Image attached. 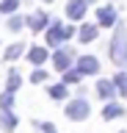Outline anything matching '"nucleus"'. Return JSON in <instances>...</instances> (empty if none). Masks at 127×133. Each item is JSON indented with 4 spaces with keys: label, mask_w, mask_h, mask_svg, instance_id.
<instances>
[{
    "label": "nucleus",
    "mask_w": 127,
    "mask_h": 133,
    "mask_svg": "<svg viewBox=\"0 0 127 133\" xmlns=\"http://www.w3.org/2000/svg\"><path fill=\"white\" fill-rule=\"evenodd\" d=\"M50 17L44 14V11H33V14L28 17V28H31V31L33 33H42V31H47V28H50Z\"/></svg>",
    "instance_id": "nucleus-6"
},
{
    "label": "nucleus",
    "mask_w": 127,
    "mask_h": 133,
    "mask_svg": "<svg viewBox=\"0 0 127 133\" xmlns=\"http://www.w3.org/2000/svg\"><path fill=\"white\" fill-rule=\"evenodd\" d=\"M42 3H53V0H42Z\"/></svg>",
    "instance_id": "nucleus-25"
},
{
    "label": "nucleus",
    "mask_w": 127,
    "mask_h": 133,
    "mask_svg": "<svg viewBox=\"0 0 127 133\" xmlns=\"http://www.w3.org/2000/svg\"><path fill=\"white\" fill-rule=\"evenodd\" d=\"M64 36H66V42L75 36V25H64Z\"/></svg>",
    "instance_id": "nucleus-24"
},
{
    "label": "nucleus",
    "mask_w": 127,
    "mask_h": 133,
    "mask_svg": "<svg viewBox=\"0 0 127 133\" xmlns=\"http://www.w3.org/2000/svg\"><path fill=\"white\" fill-rule=\"evenodd\" d=\"M80 78H86V75L80 72L77 66H72V69H66V72H64V83H66V86H75V83H80Z\"/></svg>",
    "instance_id": "nucleus-16"
},
{
    "label": "nucleus",
    "mask_w": 127,
    "mask_h": 133,
    "mask_svg": "<svg viewBox=\"0 0 127 133\" xmlns=\"http://www.w3.org/2000/svg\"><path fill=\"white\" fill-rule=\"evenodd\" d=\"M19 0H0V14H17Z\"/></svg>",
    "instance_id": "nucleus-20"
},
{
    "label": "nucleus",
    "mask_w": 127,
    "mask_h": 133,
    "mask_svg": "<svg viewBox=\"0 0 127 133\" xmlns=\"http://www.w3.org/2000/svg\"><path fill=\"white\" fill-rule=\"evenodd\" d=\"M100 28H102L100 22H97V25H91V22H86L83 28H80V33H77V36H80V42H83V44H91V42L97 39V36H100Z\"/></svg>",
    "instance_id": "nucleus-10"
},
{
    "label": "nucleus",
    "mask_w": 127,
    "mask_h": 133,
    "mask_svg": "<svg viewBox=\"0 0 127 133\" xmlns=\"http://www.w3.org/2000/svg\"><path fill=\"white\" fill-rule=\"evenodd\" d=\"M61 42H66V36H64V22L53 19L50 28L44 31V44H47V47H58Z\"/></svg>",
    "instance_id": "nucleus-4"
},
{
    "label": "nucleus",
    "mask_w": 127,
    "mask_h": 133,
    "mask_svg": "<svg viewBox=\"0 0 127 133\" xmlns=\"http://www.w3.org/2000/svg\"><path fill=\"white\" fill-rule=\"evenodd\" d=\"M22 53H25V44H22V42H14V44H9V47H6L3 58H6V61H14V58H19Z\"/></svg>",
    "instance_id": "nucleus-15"
},
{
    "label": "nucleus",
    "mask_w": 127,
    "mask_h": 133,
    "mask_svg": "<svg viewBox=\"0 0 127 133\" xmlns=\"http://www.w3.org/2000/svg\"><path fill=\"white\" fill-rule=\"evenodd\" d=\"M124 114V108H122V103H113V100H108L105 103V108H102V119H119V116Z\"/></svg>",
    "instance_id": "nucleus-13"
},
{
    "label": "nucleus",
    "mask_w": 127,
    "mask_h": 133,
    "mask_svg": "<svg viewBox=\"0 0 127 133\" xmlns=\"http://www.w3.org/2000/svg\"><path fill=\"white\" fill-rule=\"evenodd\" d=\"M113 83H116V89L122 97H127V69H122V72L113 75Z\"/></svg>",
    "instance_id": "nucleus-18"
},
{
    "label": "nucleus",
    "mask_w": 127,
    "mask_h": 133,
    "mask_svg": "<svg viewBox=\"0 0 127 133\" xmlns=\"http://www.w3.org/2000/svg\"><path fill=\"white\" fill-rule=\"evenodd\" d=\"M88 3H91V0H69L66 3V17L72 22H80L86 17V11H88Z\"/></svg>",
    "instance_id": "nucleus-5"
},
{
    "label": "nucleus",
    "mask_w": 127,
    "mask_h": 133,
    "mask_svg": "<svg viewBox=\"0 0 127 133\" xmlns=\"http://www.w3.org/2000/svg\"><path fill=\"white\" fill-rule=\"evenodd\" d=\"M108 56L116 66H127V28L122 22H116V28H113V39L108 44Z\"/></svg>",
    "instance_id": "nucleus-1"
},
{
    "label": "nucleus",
    "mask_w": 127,
    "mask_h": 133,
    "mask_svg": "<svg viewBox=\"0 0 127 133\" xmlns=\"http://www.w3.org/2000/svg\"><path fill=\"white\" fill-rule=\"evenodd\" d=\"M64 114H66V119H72V122H83V119H88V114H91V105L83 100V94L75 100H69L66 108H64Z\"/></svg>",
    "instance_id": "nucleus-2"
},
{
    "label": "nucleus",
    "mask_w": 127,
    "mask_h": 133,
    "mask_svg": "<svg viewBox=\"0 0 127 133\" xmlns=\"http://www.w3.org/2000/svg\"><path fill=\"white\" fill-rule=\"evenodd\" d=\"M47 81V72H44L42 66H39V69H33V72H31V83H44Z\"/></svg>",
    "instance_id": "nucleus-22"
},
{
    "label": "nucleus",
    "mask_w": 127,
    "mask_h": 133,
    "mask_svg": "<svg viewBox=\"0 0 127 133\" xmlns=\"http://www.w3.org/2000/svg\"><path fill=\"white\" fill-rule=\"evenodd\" d=\"M97 22H100L102 28H116V22H119L116 8H113V6H102L100 11H97Z\"/></svg>",
    "instance_id": "nucleus-7"
},
{
    "label": "nucleus",
    "mask_w": 127,
    "mask_h": 133,
    "mask_svg": "<svg viewBox=\"0 0 127 133\" xmlns=\"http://www.w3.org/2000/svg\"><path fill=\"white\" fill-rule=\"evenodd\" d=\"M28 61L33 66H42L44 61H47V47H44V44H33V47L28 50Z\"/></svg>",
    "instance_id": "nucleus-11"
},
{
    "label": "nucleus",
    "mask_w": 127,
    "mask_h": 133,
    "mask_svg": "<svg viewBox=\"0 0 127 133\" xmlns=\"http://www.w3.org/2000/svg\"><path fill=\"white\" fill-rule=\"evenodd\" d=\"M39 128H42V133H58V128L53 122H44V125H39Z\"/></svg>",
    "instance_id": "nucleus-23"
},
{
    "label": "nucleus",
    "mask_w": 127,
    "mask_h": 133,
    "mask_svg": "<svg viewBox=\"0 0 127 133\" xmlns=\"http://www.w3.org/2000/svg\"><path fill=\"white\" fill-rule=\"evenodd\" d=\"M75 66H77L83 75H97V72H100V58H94V56H80V58L75 61Z\"/></svg>",
    "instance_id": "nucleus-8"
},
{
    "label": "nucleus",
    "mask_w": 127,
    "mask_h": 133,
    "mask_svg": "<svg viewBox=\"0 0 127 133\" xmlns=\"http://www.w3.org/2000/svg\"><path fill=\"white\" fill-rule=\"evenodd\" d=\"M19 86H22V78H19V72H17V69H9V83H6V89L17 94Z\"/></svg>",
    "instance_id": "nucleus-17"
},
{
    "label": "nucleus",
    "mask_w": 127,
    "mask_h": 133,
    "mask_svg": "<svg viewBox=\"0 0 127 133\" xmlns=\"http://www.w3.org/2000/svg\"><path fill=\"white\" fill-rule=\"evenodd\" d=\"M97 94H100L102 100H113V94H119L113 78H110V81H100V83H97Z\"/></svg>",
    "instance_id": "nucleus-12"
},
{
    "label": "nucleus",
    "mask_w": 127,
    "mask_h": 133,
    "mask_svg": "<svg viewBox=\"0 0 127 133\" xmlns=\"http://www.w3.org/2000/svg\"><path fill=\"white\" fill-rule=\"evenodd\" d=\"M75 53H72V47H58L55 53H53V66L58 69V72H66V69H72L75 66Z\"/></svg>",
    "instance_id": "nucleus-3"
},
{
    "label": "nucleus",
    "mask_w": 127,
    "mask_h": 133,
    "mask_svg": "<svg viewBox=\"0 0 127 133\" xmlns=\"http://www.w3.org/2000/svg\"><path fill=\"white\" fill-rule=\"evenodd\" d=\"M25 22H28V19H22L19 14H9V31H14V33L22 31V28H25Z\"/></svg>",
    "instance_id": "nucleus-19"
},
{
    "label": "nucleus",
    "mask_w": 127,
    "mask_h": 133,
    "mask_svg": "<svg viewBox=\"0 0 127 133\" xmlns=\"http://www.w3.org/2000/svg\"><path fill=\"white\" fill-rule=\"evenodd\" d=\"M119 133H127V130H119Z\"/></svg>",
    "instance_id": "nucleus-26"
},
{
    "label": "nucleus",
    "mask_w": 127,
    "mask_h": 133,
    "mask_svg": "<svg viewBox=\"0 0 127 133\" xmlns=\"http://www.w3.org/2000/svg\"><path fill=\"white\" fill-rule=\"evenodd\" d=\"M0 108H14V91H3V94H0Z\"/></svg>",
    "instance_id": "nucleus-21"
},
{
    "label": "nucleus",
    "mask_w": 127,
    "mask_h": 133,
    "mask_svg": "<svg viewBox=\"0 0 127 133\" xmlns=\"http://www.w3.org/2000/svg\"><path fill=\"white\" fill-rule=\"evenodd\" d=\"M47 94H50L53 100H66L69 97V86L64 81H61V83H53V86H47Z\"/></svg>",
    "instance_id": "nucleus-14"
},
{
    "label": "nucleus",
    "mask_w": 127,
    "mask_h": 133,
    "mask_svg": "<svg viewBox=\"0 0 127 133\" xmlns=\"http://www.w3.org/2000/svg\"><path fill=\"white\" fill-rule=\"evenodd\" d=\"M0 130H3V133L17 130V116H14L11 108H0Z\"/></svg>",
    "instance_id": "nucleus-9"
}]
</instances>
